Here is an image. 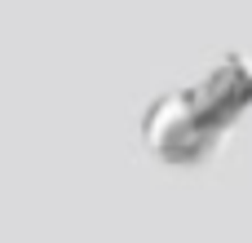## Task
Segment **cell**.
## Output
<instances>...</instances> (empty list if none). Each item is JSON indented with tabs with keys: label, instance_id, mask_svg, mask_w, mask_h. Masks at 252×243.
I'll use <instances>...</instances> for the list:
<instances>
[{
	"label": "cell",
	"instance_id": "1",
	"mask_svg": "<svg viewBox=\"0 0 252 243\" xmlns=\"http://www.w3.org/2000/svg\"><path fill=\"white\" fill-rule=\"evenodd\" d=\"M252 106V62L244 53L221 58L204 80L173 89L151 102L142 120V142L155 159L173 168H199L221 155L230 128Z\"/></svg>",
	"mask_w": 252,
	"mask_h": 243
}]
</instances>
